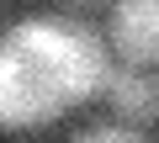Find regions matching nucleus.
Returning a JSON list of instances; mask_svg holds the SVG:
<instances>
[{"mask_svg": "<svg viewBox=\"0 0 159 143\" xmlns=\"http://www.w3.org/2000/svg\"><path fill=\"white\" fill-rule=\"evenodd\" d=\"M101 96L117 122H127L138 132L159 127V64H127V58L111 64L101 80Z\"/></svg>", "mask_w": 159, "mask_h": 143, "instance_id": "f03ea898", "label": "nucleus"}, {"mask_svg": "<svg viewBox=\"0 0 159 143\" xmlns=\"http://www.w3.org/2000/svg\"><path fill=\"white\" fill-rule=\"evenodd\" d=\"M106 42L127 64H159V0H117Z\"/></svg>", "mask_w": 159, "mask_h": 143, "instance_id": "7ed1b4c3", "label": "nucleus"}, {"mask_svg": "<svg viewBox=\"0 0 159 143\" xmlns=\"http://www.w3.org/2000/svg\"><path fill=\"white\" fill-rule=\"evenodd\" d=\"M80 143H138V127L127 122H101V127H85Z\"/></svg>", "mask_w": 159, "mask_h": 143, "instance_id": "20e7f679", "label": "nucleus"}, {"mask_svg": "<svg viewBox=\"0 0 159 143\" xmlns=\"http://www.w3.org/2000/svg\"><path fill=\"white\" fill-rule=\"evenodd\" d=\"M106 37L74 16H27L0 27V132H37L69 106L101 96Z\"/></svg>", "mask_w": 159, "mask_h": 143, "instance_id": "f257e3e1", "label": "nucleus"}, {"mask_svg": "<svg viewBox=\"0 0 159 143\" xmlns=\"http://www.w3.org/2000/svg\"><path fill=\"white\" fill-rule=\"evenodd\" d=\"M64 6H90V0H64Z\"/></svg>", "mask_w": 159, "mask_h": 143, "instance_id": "39448f33", "label": "nucleus"}]
</instances>
